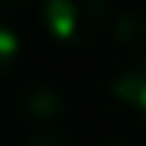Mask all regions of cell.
<instances>
[{"instance_id": "1", "label": "cell", "mask_w": 146, "mask_h": 146, "mask_svg": "<svg viewBox=\"0 0 146 146\" xmlns=\"http://www.w3.org/2000/svg\"><path fill=\"white\" fill-rule=\"evenodd\" d=\"M109 0H41V27L61 48H85L106 31Z\"/></svg>"}, {"instance_id": "2", "label": "cell", "mask_w": 146, "mask_h": 146, "mask_svg": "<svg viewBox=\"0 0 146 146\" xmlns=\"http://www.w3.org/2000/svg\"><path fill=\"white\" fill-rule=\"evenodd\" d=\"M106 106L109 115L126 129L146 126V65L139 54H129L106 78Z\"/></svg>"}, {"instance_id": "3", "label": "cell", "mask_w": 146, "mask_h": 146, "mask_svg": "<svg viewBox=\"0 0 146 146\" xmlns=\"http://www.w3.org/2000/svg\"><path fill=\"white\" fill-rule=\"evenodd\" d=\"M68 112V95L54 82H34L17 95V115L31 126H48Z\"/></svg>"}, {"instance_id": "4", "label": "cell", "mask_w": 146, "mask_h": 146, "mask_svg": "<svg viewBox=\"0 0 146 146\" xmlns=\"http://www.w3.org/2000/svg\"><path fill=\"white\" fill-rule=\"evenodd\" d=\"M112 37L119 48H129L133 54H139V48L146 41V21L139 17V10H122L112 21Z\"/></svg>"}, {"instance_id": "5", "label": "cell", "mask_w": 146, "mask_h": 146, "mask_svg": "<svg viewBox=\"0 0 146 146\" xmlns=\"http://www.w3.org/2000/svg\"><path fill=\"white\" fill-rule=\"evenodd\" d=\"M17 58H21V37L0 21V78L10 75V68L17 65Z\"/></svg>"}, {"instance_id": "6", "label": "cell", "mask_w": 146, "mask_h": 146, "mask_svg": "<svg viewBox=\"0 0 146 146\" xmlns=\"http://www.w3.org/2000/svg\"><path fill=\"white\" fill-rule=\"evenodd\" d=\"M24 146H78V143H75L68 133H61V129H44V133L31 136Z\"/></svg>"}, {"instance_id": "7", "label": "cell", "mask_w": 146, "mask_h": 146, "mask_svg": "<svg viewBox=\"0 0 146 146\" xmlns=\"http://www.w3.org/2000/svg\"><path fill=\"white\" fill-rule=\"evenodd\" d=\"M95 146H133V143H129L126 136H102Z\"/></svg>"}, {"instance_id": "8", "label": "cell", "mask_w": 146, "mask_h": 146, "mask_svg": "<svg viewBox=\"0 0 146 146\" xmlns=\"http://www.w3.org/2000/svg\"><path fill=\"white\" fill-rule=\"evenodd\" d=\"M24 0H0V10H14V7H21Z\"/></svg>"}]
</instances>
